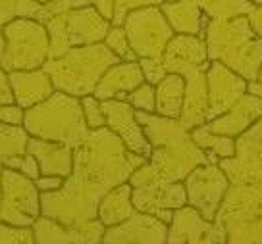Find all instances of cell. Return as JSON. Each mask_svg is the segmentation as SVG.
<instances>
[{
    "mask_svg": "<svg viewBox=\"0 0 262 244\" xmlns=\"http://www.w3.org/2000/svg\"><path fill=\"white\" fill-rule=\"evenodd\" d=\"M135 117L152 147L148 163L164 183H183L196 165L220 162V158L210 150L196 147L191 138V131L185 129L180 119L141 110H135Z\"/></svg>",
    "mask_w": 262,
    "mask_h": 244,
    "instance_id": "obj_1",
    "label": "cell"
},
{
    "mask_svg": "<svg viewBox=\"0 0 262 244\" xmlns=\"http://www.w3.org/2000/svg\"><path fill=\"white\" fill-rule=\"evenodd\" d=\"M162 65L166 74H178L185 79V100L180 121L187 131L206 123L208 112V87L206 71L210 58L205 39L196 35L176 33L162 54Z\"/></svg>",
    "mask_w": 262,
    "mask_h": 244,
    "instance_id": "obj_2",
    "label": "cell"
},
{
    "mask_svg": "<svg viewBox=\"0 0 262 244\" xmlns=\"http://www.w3.org/2000/svg\"><path fill=\"white\" fill-rule=\"evenodd\" d=\"M210 62H220L247 81H256L262 65V39L251 29L249 17L210 19L205 31Z\"/></svg>",
    "mask_w": 262,
    "mask_h": 244,
    "instance_id": "obj_3",
    "label": "cell"
},
{
    "mask_svg": "<svg viewBox=\"0 0 262 244\" xmlns=\"http://www.w3.org/2000/svg\"><path fill=\"white\" fill-rule=\"evenodd\" d=\"M122 62L104 42L74 46L62 56L50 58L42 65V71L49 75L54 90L83 98L93 94L110 65Z\"/></svg>",
    "mask_w": 262,
    "mask_h": 244,
    "instance_id": "obj_4",
    "label": "cell"
},
{
    "mask_svg": "<svg viewBox=\"0 0 262 244\" xmlns=\"http://www.w3.org/2000/svg\"><path fill=\"white\" fill-rule=\"evenodd\" d=\"M24 127L29 137L62 142L72 148L81 147L91 129L83 115L81 98L54 90L41 104L25 110Z\"/></svg>",
    "mask_w": 262,
    "mask_h": 244,
    "instance_id": "obj_5",
    "label": "cell"
},
{
    "mask_svg": "<svg viewBox=\"0 0 262 244\" xmlns=\"http://www.w3.org/2000/svg\"><path fill=\"white\" fill-rule=\"evenodd\" d=\"M214 221L228 244H262V183L229 185Z\"/></svg>",
    "mask_w": 262,
    "mask_h": 244,
    "instance_id": "obj_6",
    "label": "cell"
},
{
    "mask_svg": "<svg viewBox=\"0 0 262 244\" xmlns=\"http://www.w3.org/2000/svg\"><path fill=\"white\" fill-rule=\"evenodd\" d=\"M49 33V60L62 56L74 46H87L104 42L106 33L110 31L112 23L106 17L98 14L93 6L68 10L62 14L52 16L45 23Z\"/></svg>",
    "mask_w": 262,
    "mask_h": 244,
    "instance_id": "obj_7",
    "label": "cell"
},
{
    "mask_svg": "<svg viewBox=\"0 0 262 244\" xmlns=\"http://www.w3.org/2000/svg\"><path fill=\"white\" fill-rule=\"evenodd\" d=\"M4 54L0 67L4 71H31L41 69L49 60V33L45 23L29 17H17L2 27Z\"/></svg>",
    "mask_w": 262,
    "mask_h": 244,
    "instance_id": "obj_8",
    "label": "cell"
},
{
    "mask_svg": "<svg viewBox=\"0 0 262 244\" xmlns=\"http://www.w3.org/2000/svg\"><path fill=\"white\" fill-rule=\"evenodd\" d=\"M0 221L14 227H33L41 217V192L35 181L10 167H2L0 175Z\"/></svg>",
    "mask_w": 262,
    "mask_h": 244,
    "instance_id": "obj_9",
    "label": "cell"
},
{
    "mask_svg": "<svg viewBox=\"0 0 262 244\" xmlns=\"http://www.w3.org/2000/svg\"><path fill=\"white\" fill-rule=\"evenodd\" d=\"M123 29L131 50L137 54L139 60L162 58L168 42L176 35L160 6H143L131 10L125 16Z\"/></svg>",
    "mask_w": 262,
    "mask_h": 244,
    "instance_id": "obj_10",
    "label": "cell"
},
{
    "mask_svg": "<svg viewBox=\"0 0 262 244\" xmlns=\"http://www.w3.org/2000/svg\"><path fill=\"white\" fill-rule=\"evenodd\" d=\"M183 185L187 192V206L195 208L206 221H214L229 188L228 175L222 171L220 165L218 163L196 165L185 177Z\"/></svg>",
    "mask_w": 262,
    "mask_h": 244,
    "instance_id": "obj_11",
    "label": "cell"
},
{
    "mask_svg": "<svg viewBox=\"0 0 262 244\" xmlns=\"http://www.w3.org/2000/svg\"><path fill=\"white\" fill-rule=\"evenodd\" d=\"M229 185L262 183V117L235 137V156L220 160Z\"/></svg>",
    "mask_w": 262,
    "mask_h": 244,
    "instance_id": "obj_12",
    "label": "cell"
},
{
    "mask_svg": "<svg viewBox=\"0 0 262 244\" xmlns=\"http://www.w3.org/2000/svg\"><path fill=\"white\" fill-rule=\"evenodd\" d=\"M166 244H228V235L216 221H206L191 206L173 210Z\"/></svg>",
    "mask_w": 262,
    "mask_h": 244,
    "instance_id": "obj_13",
    "label": "cell"
},
{
    "mask_svg": "<svg viewBox=\"0 0 262 244\" xmlns=\"http://www.w3.org/2000/svg\"><path fill=\"white\" fill-rule=\"evenodd\" d=\"M249 81L241 75L231 71L220 62H210L206 71V87H208V112L206 123L220 117L228 110L237 104V100L247 92Z\"/></svg>",
    "mask_w": 262,
    "mask_h": 244,
    "instance_id": "obj_14",
    "label": "cell"
},
{
    "mask_svg": "<svg viewBox=\"0 0 262 244\" xmlns=\"http://www.w3.org/2000/svg\"><path fill=\"white\" fill-rule=\"evenodd\" d=\"M102 110L106 115V127L122 138L125 148L143 158H150L152 147L145 131L135 117V108L127 100H102Z\"/></svg>",
    "mask_w": 262,
    "mask_h": 244,
    "instance_id": "obj_15",
    "label": "cell"
},
{
    "mask_svg": "<svg viewBox=\"0 0 262 244\" xmlns=\"http://www.w3.org/2000/svg\"><path fill=\"white\" fill-rule=\"evenodd\" d=\"M168 223L156 215L135 212L120 225L104 229L102 244H166Z\"/></svg>",
    "mask_w": 262,
    "mask_h": 244,
    "instance_id": "obj_16",
    "label": "cell"
},
{
    "mask_svg": "<svg viewBox=\"0 0 262 244\" xmlns=\"http://www.w3.org/2000/svg\"><path fill=\"white\" fill-rule=\"evenodd\" d=\"M104 229L98 219L79 225H62L41 215L33 223V235L35 244H100Z\"/></svg>",
    "mask_w": 262,
    "mask_h": 244,
    "instance_id": "obj_17",
    "label": "cell"
},
{
    "mask_svg": "<svg viewBox=\"0 0 262 244\" xmlns=\"http://www.w3.org/2000/svg\"><path fill=\"white\" fill-rule=\"evenodd\" d=\"M145 83V75L139 62H118L110 65L100 77L93 96L102 100H125L139 85Z\"/></svg>",
    "mask_w": 262,
    "mask_h": 244,
    "instance_id": "obj_18",
    "label": "cell"
},
{
    "mask_svg": "<svg viewBox=\"0 0 262 244\" xmlns=\"http://www.w3.org/2000/svg\"><path fill=\"white\" fill-rule=\"evenodd\" d=\"M262 117V96H254L251 92H245L237 100V104H233L231 110L220 117H216L212 121L205 123L206 129L226 135V137H239L243 131H247L254 121H258Z\"/></svg>",
    "mask_w": 262,
    "mask_h": 244,
    "instance_id": "obj_19",
    "label": "cell"
},
{
    "mask_svg": "<svg viewBox=\"0 0 262 244\" xmlns=\"http://www.w3.org/2000/svg\"><path fill=\"white\" fill-rule=\"evenodd\" d=\"M27 152L37 160L41 175H54L66 179L74 169V148L68 144L29 137Z\"/></svg>",
    "mask_w": 262,
    "mask_h": 244,
    "instance_id": "obj_20",
    "label": "cell"
},
{
    "mask_svg": "<svg viewBox=\"0 0 262 244\" xmlns=\"http://www.w3.org/2000/svg\"><path fill=\"white\" fill-rule=\"evenodd\" d=\"M8 79L14 92V102L25 110L41 104L54 92V85L42 67L31 71H10Z\"/></svg>",
    "mask_w": 262,
    "mask_h": 244,
    "instance_id": "obj_21",
    "label": "cell"
},
{
    "mask_svg": "<svg viewBox=\"0 0 262 244\" xmlns=\"http://www.w3.org/2000/svg\"><path fill=\"white\" fill-rule=\"evenodd\" d=\"M160 10L172 25L173 33L180 35H196L205 39V31L210 17L205 16L199 0H178V2H162Z\"/></svg>",
    "mask_w": 262,
    "mask_h": 244,
    "instance_id": "obj_22",
    "label": "cell"
},
{
    "mask_svg": "<svg viewBox=\"0 0 262 244\" xmlns=\"http://www.w3.org/2000/svg\"><path fill=\"white\" fill-rule=\"evenodd\" d=\"M131 190L133 188L129 183H122L118 187L110 188L106 194L102 196V200L98 204L97 219L104 227L120 225L137 212L133 206V200H131Z\"/></svg>",
    "mask_w": 262,
    "mask_h": 244,
    "instance_id": "obj_23",
    "label": "cell"
},
{
    "mask_svg": "<svg viewBox=\"0 0 262 244\" xmlns=\"http://www.w3.org/2000/svg\"><path fill=\"white\" fill-rule=\"evenodd\" d=\"M156 89V112L155 114L170 119H180L185 100V79L178 74H166Z\"/></svg>",
    "mask_w": 262,
    "mask_h": 244,
    "instance_id": "obj_24",
    "label": "cell"
},
{
    "mask_svg": "<svg viewBox=\"0 0 262 244\" xmlns=\"http://www.w3.org/2000/svg\"><path fill=\"white\" fill-rule=\"evenodd\" d=\"M191 138L195 140L196 147H201L203 150H210L220 160L235 156V138L212 133L206 129V125H199L195 129H191Z\"/></svg>",
    "mask_w": 262,
    "mask_h": 244,
    "instance_id": "obj_25",
    "label": "cell"
},
{
    "mask_svg": "<svg viewBox=\"0 0 262 244\" xmlns=\"http://www.w3.org/2000/svg\"><path fill=\"white\" fill-rule=\"evenodd\" d=\"M201 10L210 19H233L239 16H249L256 6L251 0H199Z\"/></svg>",
    "mask_w": 262,
    "mask_h": 244,
    "instance_id": "obj_26",
    "label": "cell"
},
{
    "mask_svg": "<svg viewBox=\"0 0 262 244\" xmlns=\"http://www.w3.org/2000/svg\"><path fill=\"white\" fill-rule=\"evenodd\" d=\"M29 133L24 125H6L0 121V162L27 152Z\"/></svg>",
    "mask_w": 262,
    "mask_h": 244,
    "instance_id": "obj_27",
    "label": "cell"
},
{
    "mask_svg": "<svg viewBox=\"0 0 262 244\" xmlns=\"http://www.w3.org/2000/svg\"><path fill=\"white\" fill-rule=\"evenodd\" d=\"M104 44H106L108 48L112 50L122 62H139L137 54L131 50L123 25H112V27H110V31H108L106 37H104Z\"/></svg>",
    "mask_w": 262,
    "mask_h": 244,
    "instance_id": "obj_28",
    "label": "cell"
},
{
    "mask_svg": "<svg viewBox=\"0 0 262 244\" xmlns=\"http://www.w3.org/2000/svg\"><path fill=\"white\" fill-rule=\"evenodd\" d=\"M125 100H127L135 110L155 114L156 112V89H155V85H150V83L145 81L143 85H139L137 89L133 90Z\"/></svg>",
    "mask_w": 262,
    "mask_h": 244,
    "instance_id": "obj_29",
    "label": "cell"
},
{
    "mask_svg": "<svg viewBox=\"0 0 262 244\" xmlns=\"http://www.w3.org/2000/svg\"><path fill=\"white\" fill-rule=\"evenodd\" d=\"M81 108H83V115H85V121H87V127L91 131L106 127V115H104V110H102V104H100L98 98H95L93 94L83 96Z\"/></svg>",
    "mask_w": 262,
    "mask_h": 244,
    "instance_id": "obj_30",
    "label": "cell"
},
{
    "mask_svg": "<svg viewBox=\"0 0 262 244\" xmlns=\"http://www.w3.org/2000/svg\"><path fill=\"white\" fill-rule=\"evenodd\" d=\"M0 244H35L33 227H14L0 221Z\"/></svg>",
    "mask_w": 262,
    "mask_h": 244,
    "instance_id": "obj_31",
    "label": "cell"
},
{
    "mask_svg": "<svg viewBox=\"0 0 262 244\" xmlns=\"http://www.w3.org/2000/svg\"><path fill=\"white\" fill-rule=\"evenodd\" d=\"M2 165H4V167H10V169L19 171V173L27 175V177L33 181L37 179V177H41L39 163H37V160H35L29 152H25V154H21V156H14V158H10L6 162H2Z\"/></svg>",
    "mask_w": 262,
    "mask_h": 244,
    "instance_id": "obj_32",
    "label": "cell"
},
{
    "mask_svg": "<svg viewBox=\"0 0 262 244\" xmlns=\"http://www.w3.org/2000/svg\"><path fill=\"white\" fill-rule=\"evenodd\" d=\"M166 0H114V17L112 25H123L125 16L131 10L143 8V6H160Z\"/></svg>",
    "mask_w": 262,
    "mask_h": 244,
    "instance_id": "obj_33",
    "label": "cell"
},
{
    "mask_svg": "<svg viewBox=\"0 0 262 244\" xmlns=\"http://www.w3.org/2000/svg\"><path fill=\"white\" fill-rule=\"evenodd\" d=\"M139 65L143 69V75H145V81L155 85V87L166 77L162 58H143V60H139Z\"/></svg>",
    "mask_w": 262,
    "mask_h": 244,
    "instance_id": "obj_34",
    "label": "cell"
},
{
    "mask_svg": "<svg viewBox=\"0 0 262 244\" xmlns=\"http://www.w3.org/2000/svg\"><path fill=\"white\" fill-rule=\"evenodd\" d=\"M25 119V108L17 106L16 102L0 106V121L6 125H24Z\"/></svg>",
    "mask_w": 262,
    "mask_h": 244,
    "instance_id": "obj_35",
    "label": "cell"
},
{
    "mask_svg": "<svg viewBox=\"0 0 262 244\" xmlns=\"http://www.w3.org/2000/svg\"><path fill=\"white\" fill-rule=\"evenodd\" d=\"M35 185L39 192H54L64 185V177H54V175H41L35 179Z\"/></svg>",
    "mask_w": 262,
    "mask_h": 244,
    "instance_id": "obj_36",
    "label": "cell"
},
{
    "mask_svg": "<svg viewBox=\"0 0 262 244\" xmlns=\"http://www.w3.org/2000/svg\"><path fill=\"white\" fill-rule=\"evenodd\" d=\"M12 102H14V92H12V87H10L8 71H4L0 67V106L12 104Z\"/></svg>",
    "mask_w": 262,
    "mask_h": 244,
    "instance_id": "obj_37",
    "label": "cell"
},
{
    "mask_svg": "<svg viewBox=\"0 0 262 244\" xmlns=\"http://www.w3.org/2000/svg\"><path fill=\"white\" fill-rule=\"evenodd\" d=\"M89 4L93 8H97L98 14L102 17H106L108 21L112 23V17H114V0H89Z\"/></svg>",
    "mask_w": 262,
    "mask_h": 244,
    "instance_id": "obj_38",
    "label": "cell"
},
{
    "mask_svg": "<svg viewBox=\"0 0 262 244\" xmlns=\"http://www.w3.org/2000/svg\"><path fill=\"white\" fill-rule=\"evenodd\" d=\"M247 17H249L251 29H253V31L262 39V4H260V6H256V8H254Z\"/></svg>",
    "mask_w": 262,
    "mask_h": 244,
    "instance_id": "obj_39",
    "label": "cell"
},
{
    "mask_svg": "<svg viewBox=\"0 0 262 244\" xmlns=\"http://www.w3.org/2000/svg\"><path fill=\"white\" fill-rule=\"evenodd\" d=\"M247 92H251V94H254V96H262V83L249 81V85H247Z\"/></svg>",
    "mask_w": 262,
    "mask_h": 244,
    "instance_id": "obj_40",
    "label": "cell"
},
{
    "mask_svg": "<svg viewBox=\"0 0 262 244\" xmlns=\"http://www.w3.org/2000/svg\"><path fill=\"white\" fill-rule=\"evenodd\" d=\"M4 46H6V41H4L2 31H0V60H2V54H4Z\"/></svg>",
    "mask_w": 262,
    "mask_h": 244,
    "instance_id": "obj_41",
    "label": "cell"
},
{
    "mask_svg": "<svg viewBox=\"0 0 262 244\" xmlns=\"http://www.w3.org/2000/svg\"><path fill=\"white\" fill-rule=\"evenodd\" d=\"M35 2H39V4H49V2H52V0H35Z\"/></svg>",
    "mask_w": 262,
    "mask_h": 244,
    "instance_id": "obj_42",
    "label": "cell"
},
{
    "mask_svg": "<svg viewBox=\"0 0 262 244\" xmlns=\"http://www.w3.org/2000/svg\"><path fill=\"white\" fill-rule=\"evenodd\" d=\"M251 2H253L254 6H260V4H262V0H251Z\"/></svg>",
    "mask_w": 262,
    "mask_h": 244,
    "instance_id": "obj_43",
    "label": "cell"
},
{
    "mask_svg": "<svg viewBox=\"0 0 262 244\" xmlns=\"http://www.w3.org/2000/svg\"><path fill=\"white\" fill-rule=\"evenodd\" d=\"M2 167H4V165H2V162H0V175H2ZM0 196H2V185H0Z\"/></svg>",
    "mask_w": 262,
    "mask_h": 244,
    "instance_id": "obj_44",
    "label": "cell"
},
{
    "mask_svg": "<svg viewBox=\"0 0 262 244\" xmlns=\"http://www.w3.org/2000/svg\"><path fill=\"white\" fill-rule=\"evenodd\" d=\"M166 2H178V0H166Z\"/></svg>",
    "mask_w": 262,
    "mask_h": 244,
    "instance_id": "obj_45",
    "label": "cell"
},
{
    "mask_svg": "<svg viewBox=\"0 0 262 244\" xmlns=\"http://www.w3.org/2000/svg\"><path fill=\"white\" fill-rule=\"evenodd\" d=\"M100 244H102V242H100Z\"/></svg>",
    "mask_w": 262,
    "mask_h": 244,
    "instance_id": "obj_46",
    "label": "cell"
}]
</instances>
